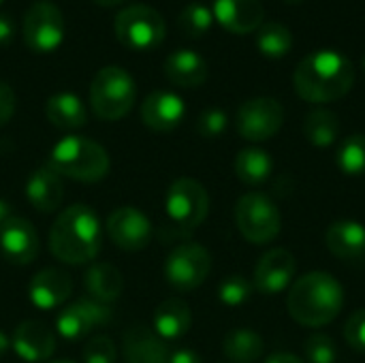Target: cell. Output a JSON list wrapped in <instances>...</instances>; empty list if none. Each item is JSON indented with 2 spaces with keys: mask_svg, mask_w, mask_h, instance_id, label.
Returning <instances> with one entry per match:
<instances>
[{
  "mask_svg": "<svg viewBox=\"0 0 365 363\" xmlns=\"http://www.w3.org/2000/svg\"><path fill=\"white\" fill-rule=\"evenodd\" d=\"M11 347L26 363L47 362L56 351V336L41 321H24L13 332Z\"/></svg>",
  "mask_w": 365,
  "mask_h": 363,
  "instance_id": "17",
  "label": "cell"
},
{
  "mask_svg": "<svg viewBox=\"0 0 365 363\" xmlns=\"http://www.w3.org/2000/svg\"><path fill=\"white\" fill-rule=\"evenodd\" d=\"M169 353L167 342L145 325H133L122 336V355L126 363H167Z\"/></svg>",
  "mask_w": 365,
  "mask_h": 363,
  "instance_id": "19",
  "label": "cell"
},
{
  "mask_svg": "<svg viewBox=\"0 0 365 363\" xmlns=\"http://www.w3.org/2000/svg\"><path fill=\"white\" fill-rule=\"evenodd\" d=\"M51 363H75V362H66V359H60V362H51Z\"/></svg>",
  "mask_w": 365,
  "mask_h": 363,
  "instance_id": "46",
  "label": "cell"
},
{
  "mask_svg": "<svg viewBox=\"0 0 365 363\" xmlns=\"http://www.w3.org/2000/svg\"><path fill=\"white\" fill-rule=\"evenodd\" d=\"M272 171H274V160L261 148H246L235 156V175L248 186L263 184L272 175Z\"/></svg>",
  "mask_w": 365,
  "mask_h": 363,
  "instance_id": "29",
  "label": "cell"
},
{
  "mask_svg": "<svg viewBox=\"0 0 365 363\" xmlns=\"http://www.w3.org/2000/svg\"><path fill=\"white\" fill-rule=\"evenodd\" d=\"M92 2H96L98 6H107V9H111V6H118V4H122L124 0H92Z\"/></svg>",
  "mask_w": 365,
  "mask_h": 363,
  "instance_id": "44",
  "label": "cell"
},
{
  "mask_svg": "<svg viewBox=\"0 0 365 363\" xmlns=\"http://www.w3.org/2000/svg\"><path fill=\"white\" fill-rule=\"evenodd\" d=\"M336 165L344 175H365V135H351L338 145Z\"/></svg>",
  "mask_w": 365,
  "mask_h": 363,
  "instance_id": "31",
  "label": "cell"
},
{
  "mask_svg": "<svg viewBox=\"0 0 365 363\" xmlns=\"http://www.w3.org/2000/svg\"><path fill=\"white\" fill-rule=\"evenodd\" d=\"M137 101V83L122 66H103L90 83V105L103 120H120Z\"/></svg>",
  "mask_w": 365,
  "mask_h": 363,
  "instance_id": "5",
  "label": "cell"
},
{
  "mask_svg": "<svg viewBox=\"0 0 365 363\" xmlns=\"http://www.w3.org/2000/svg\"><path fill=\"white\" fill-rule=\"evenodd\" d=\"M304 135L314 148H331L340 135V120L334 111L317 107L304 120Z\"/></svg>",
  "mask_w": 365,
  "mask_h": 363,
  "instance_id": "28",
  "label": "cell"
},
{
  "mask_svg": "<svg viewBox=\"0 0 365 363\" xmlns=\"http://www.w3.org/2000/svg\"><path fill=\"white\" fill-rule=\"evenodd\" d=\"M265 363H306V362H302V359H299L297 355H293V353H276V355H269Z\"/></svg>",
  "mask_w": 365,
  "mask_h": 363,
  "instance_id": "41",
  "label": "cell"
},
{
  "mask_svg": "<svg viewBox=\"0 0 365 363\" xmlns=\"http://www.w3.org/2000/svg\"><path fill=\"white\" fill-rule=\"evenodd\" d=\"M212 272V255L195 242L180 244L165 261V278L178 293L199 289Z\"/></svg>",
  "mask_w": 365,
  "mask_h": 363,
  "instance_id": "10",
  "label": "cell"
},
{
  "mask_svg": "<svg viewBox=\"0 0 365 363\" xmlns=\"http://www.w3.org/2000/svg\"><path fill=\"white\" fill-rule=\"evenodd\" d=\"M2 2H4V0H0V4H2Z\"/></svg>",
  "mask_w": 365,
  "mask_h": 363,
  "instance_id": "48",
  "label": "cell"
},
{
  "mask_svg": "<svg viewBox=\"0 0 365 363\" xmlns=\"http://www.w3.org/2000/svg\"><path fill=\"white\" fill-rule=\"evenodd\" d=\"M304 353H306L308 363H336L338 359L336 342L325 334L310 336L304 344Z\"/></svg>",
  "mask_w": 365,
  "mask_h": 363,
  "instance_id": "34",
  "label": "cell"
},
{
  "mask_svg": "<svg viewBox=\"0 0 365 363\" xmlns=\"http://www.w3.org/2000/svg\"><path fill=\"white\" fill-rule=\"evenodd\" d=\"M257 47L267 58H284L293 49V34L284 24L267 21L257 32Z\"/></svg>",
  "mask_w": 365,
  "mask_h": 363,
  "instance_id": "30",
  "label": "cell"
},
{
  "mask_svg": "<svg viewBox=\"0 0 365 363\" xmlns=\"http://www.w3.org/2000/svg\"><path fill=\"white\" fill-rule=\"evenodd\" d=\"M190 325H192V312L184 300L178 297L165 300L154 310V332L165 342L180 340L182 336L188 334Z\"/></svg>",
  "mask_w": 365,
  "mask_h": 363,
  "instance_id": "24",
  "label": "cell"
},
{
  "mask_svg": "<svg viewBox=\"0 0 365 363\" xmlns=\"http://www.w3.org/2000/svg\"><path fill=\"white\" fill-rule=\"evenodd\" d=\"M73 291V280L62 270H41L28 287V297L38 310L60 308Z\"/></svg>",
  "mask_w": 365,
  "mask_h": 363,
  "instance_id": "20",
  "label": "cell"
},
{
  "mask_svg": "<svg viewBox=\"0 0 365 363\" xmlns=\"http://www.w3.org/2000/svg\"><path fill=\"white\" fill-rule=\"evenodd\" d=\"M107 233L118 248L137 252L152 242V223L141 210L124 205L109 214Z\"/></svg>",
  "mask_w": 365,
  "mask_h": 363,
  "instance_id": "13",
  "label": "cell"
},
{
  "mask_svg": "<svg viewBox=\"0 0 365 363\" xmlns=\"http://www.w3.org/2000/svg\"><path fill=\"white\" fill-rule=\"evenodd\" d=\"M11 218H13V214H11V205H9L4 199H0V229H2Z\"/></svg>",
  "mask_w": 365,
  "mask_h": 363,
  "instance_id": "42",
  "label": "cell"
},
{
  "mask_svg": "<svg viewBox=\"0 0 365 363\" xmlns=\"http://www.w3.org/2000/svg\"><path fill=\"white\" fill-rule=\"evenodd\" d=\"M13 34H15V30H13V21H11L4 13H0V45L11 43Z\"/></svg>",
  "mask_w": 365,
  "mask_h": 363,
  "instance_id": "40",
  "label": "cell"
},
{
  "mask_svg": "<svg viewBox=\"0 0 365 363\" xmlns=\"http://www.w3.org/2000/svg\"><path fill=\"white\" fill-rule=\"evenodd\" d=\"M212 24H214V13H212L210 6H205V4H201V2H190V4H186V6L180 11V15H178V26H180V30H182L186 36H192V39L203 36V34L212 28Z\"/></svg>",
  "mask_w": 365,
  "mask_h": 363,
  "instance_id": "32",
  "label": "cell"
},
{
  "mask_svg": "<svg viewBox=\"0 0 365 363\" xmlns=\"http://www.w3.org/2000/svg\"><path fill=\"white\" fill-rule=\"evenodd\" d=\"M109 154L101 143L77 135L60 139L51 148L47 163L60 178L64 175L86 184L101 182L109 173Z\"/></svg>",
  "mask_w": 365,
  "mask_h": 363,
  "instance_id": "4",
  "label": "cell"
},
{
  "mask_svg": "<svg viewBox=\"0 0 365 363\" xmlns=\"http://www.w3.org/2000/svg\"><path fill=\"white\" fill-rule=\"evenodd\" d=\"M207 210L210 197L201 182L192 178H180L169 186L165 197V212L178 235L192 233L205 220Z\"/></svg>",
  "mask_w": 365,
  "mask_h": 363,
  "instance_id": "6",
  "label": "cell"
},
{
  "mask_svg": "<svg viewBox=\"0 0 365 363\" xmlns=\"http://www.w3.org/2000/svg\"><path fill=\"white\" fill-rule=\"evenodd\" d=\"M45 116L56 128H62V131H75L88 122L86 105L73 92L51 94L45 103Z\"/></svg>",
  "mask_w": 365,
  "mask_h": 363,
  "instance_id": "25",
  "label": "cell"
},
{
  "mask_svg": "<svg viewBox=\"0 0 365 363\" xmlns=\"http://www.w3.org/2000/svg\"><path fill=\"white\" fill-rule=\"evenodd\" d=\"M229 118L222 109L218 107H210L205 111H201L199 120H197V133L205 139H216L227 131Z\"/></svg>",
  "mask_w": 365,
  "mask_h": 363,
  "instance_id": "36",
  "label": "cell"
},
{
  "mask_svg": "<svg viewBox=\"0 0 365 363\" xmlns=\"http://www.w3.org/2000/svg\"><path fill=\"white\" fill-rule=\"evenodd\" d=\"M103 246V227L90 205L75 203L60 212L49 231L51 255L68 265H83L96 259Z\"/></svg>",
  "mask_w": 365,
  "mask_h": 363,
  "instance_id": "2",
  "label": "cell"
},
{
  "mask_svg": "<svg viewBox=\"0 0 365 363\" xmlns=\"http://www.w3.org/2000/svg\"><path fill=\"white\" fill-rule=\"evenodd\" d=\"M235 223L244 240L257 246L274 242L282 229L278 205L263 193H248L237 201Z\"/></svg>",
  "mask_w": 365,
  "mask_h": 363,
  "instance_id": "8",
  "label": "cell"
},
{
  "mask_svg": "<svg viewBox=\"0 0 365 363\" xmlns=\"http://www.w3.org/2000/svg\"><path fill=\"white\" fill-rule=\"evenodd\" d=\"M284 124V107L272 96H257L246 101L235 116L237 133L246 141H267Z\"/></svg>",
  "mask_w": 365,
  "mask_h": 363,
  "instance_id": "11",
  "label": "cell"
},
{
  "mask_svg": "<svg viewBox=\"0 0 365 363\" xmlns=\"http://www.w3.org/2000/svg\"><path fill=\"white\" fill-rule=\"evenodd\" d=\"M225 357L233 363H255L265 353L263 338L252 329H233L222 342Z\"/></svg>",
  "mask_w": 365,
  "mask_h": 363,
  "instance_id": "27",
  "label": "cell"
},
{
  "mask_svg": "<svg viewBox=\"0 0 365 363\" xmlns=\"http://www.w3.org/2000/svg\"><path fill=\"white\" fill-rule=\"evenodd\" d=\"M0 255L11 265H28L38 255V235L30 220L13 216L0 229Z\"/></svg>",
  "mask_w": 365,
  "mask_h": 363,
  "instance_id": "15",
  "label": "cell"
},
{
  "mask_svg": "<svg viewBox=\"0 0 365 363\" xmlns=\"http://www.w3.org/2000/svg\"><path fill=\"white\" fill-rule=\"evenodd\" d=\"M297 261L291 250L287 248H274L261 257V261L255 267V289L263 295H280L287 291L295 278Z\"/></svg>",
  "mask_w": 365,
  "mask_h": 363,
  "instance_id": "14",
  "label": "cell"
},
{
  "mask_svg": "<svg viewBox=\"0 0 365 363\" xmlns=\"http://www.w3.org/2000/svg\"><path fill=\"white\" fill-rule=\"evenodd\" d=\"M344 306L342 285L327 272H308L293 282L287 308L295 323L304 327L329 325Z\"/></svg>",
  "mask_w": 365,
  "mask_h": 363,
  "instance_id": "3",
  "label": "cell"
},
{
  "mask_svg": "<svg viewBox=\"0 0 365 363\" xmlns=\"http://www.w3.org/2000/svg\"><path fill=\"white\" fill-rule=\"evenodd\" d=\"M83 287L90 300L98 302V304H113L124 289V280L122 274L109 265V263H94L88 267L86 276H83Z\"/></svg>",
  "mask_w": 365,
  "mask_h": 363,
  "instance_id": "26",
  "label": "cell"
},
{
  "mask_svg": "<svg viewBox=\"0 0 365 363\" xmlns=\"http://www.w3.org/2000/svg\"><path fill=\"white\" fill-rule=\"evenodd\" d=\"M186 116V103L175 92L156 90L145 96L141 105V120L156 133H169L182 124Z\"/></svg>",
  "mask_w": 365,
  "mask_h": 363,
  "instance_id": "16",
  "label": "cell"
},
{
  "mask_svg": "<svg viewBox=\"0 0 365 363\" xmlns=\"http://www.w3.org/2000/svg\"><path fill=\"white\" fill-rule=\"evenodd\" d=\"M115 36L128 49H154L167 36V24L163 15L150 4H130L115 15Z\"/></svg>",
  "mask_w": 365,
  "mask_h": 363,
  "instance_id": "7",
  "label": "cell"
},
{
  "mask_svg": "<svg viewBox=\"0 0 365 363\" xmlns=\"http://www.w3.org/2000/svg\"><path fill=\"white\" fill-rule=\"evenodd\" d=\"M26 197H28V203L41 214L56 212L64 197L62 178L51 167H41L32 171L26 182Z\"/></svg>",
  "mask_w": 365,
  "mask_h": 363,
  "instance_id": "22",
  "label": "cell"
},
{
  "mask_svg": "<svg viewBox=\"0 0 365 363\" xmlns=\"http://www.w3.org/2000/svg\"><path fill=\"white\" fill-rule=\"evenodd\" d=\"M355 83L353 62L336 49H319L306 56L293 75L295 92L314 105L334 103L351 92Z\"/></svg>",
  "mask_w": 365,
  "mask_h": 363,
  "instance_id": "1",
  "label": "cell"
},
{
  "mask_svg": "<svg viewBox=\"0 0 365 363\" xmlns=\"http://www.w3.org/2000/svg\"><path fill=\"white\" fill-rule=\"evenodd\" d=\"M282 2H287V4H299V2H304V0H282Z\"/></svg>",
  "mask_w": 365,
  "mask_h": 363,
  "instance_id": "45",
  "label": "cell"
},
{
  "mask_svg": "<svg viewBox=\"0 0 365 363\" xmlns=\"http://www.w3.org/2000/svg\"><path fill=\"white\" fill-rule=\"evenodd\" d=\"M167 363H201V357L192 349H175L169 353Z\"/></svg>",
  "mask_w": 365,
  "mask_h": 363,
  "instance_id": "39",
  "label": "cell"
},
{
  "mask_svg": "<svg viewBox=\"0 0 365 363\" xmlns=\"http://www.w3.org/2000/svg\"><path fill=\"white\" fill-rule=\"evenodd\" d=\"M9 347H11V340L4 334H0V357H4V353L9 351Z\"/></svg>",
  "mask_w": 365,
  "mask_h": 363,
  "instance_id": "43",
  "label": "cell"
},
{
  "mask_svg": "<svg viewBox=\"0 0 365 363\" xmlns=\"http://www.w3.org/2000/svg\"><path fill=\"white\" fill-rule=\"evenodd\" d=\"M111 308L94 300H77L62 308L56 319V332L66 340H81L111 321Z\"/></svg>",
  "mask_w": 365,
  "mask_h": 363,
  "instance_id": "12",
  "label": "cell"
},
{
  "mask_svg": "<svg viewBox=\"0 0 365 363\" xmlns=\"http://www.w3.org/2000/svg\"><path fill=\"white\" fill-rule=\"evenodd\" d=\"M207 62L192 49H178L165 60V75L180 88H197L207 79Z\"/></svg>",
  "mask_w": 365,
  "mask_h": 363,
  "instance_id": "23",
  "label": "cell"
},
{
  "mask_svg": "<svg viewBox=\"0 0 365 363\" xmlns=\"http://www.w3.org/2000/svg\"><path fill=\"white\" fill-rule=\"evenodd\" d=\"M364 68H365V56H364Z\"/></svg>",
  "mask_w": 365,
  "mask_h": 363,
  "instance_id": "47",
  "label": "cell"
},
{
  "mask_svg": "<svg viewBox=\"0 0 365 363\" xmlns=\"http://www.w3.org/2000/svg\"><path fill=\"white\" fill-rule=\"evenodd\" d=\"M214 19L233 34H248L263 26L261 0H214Z\"/></svg>",
  "mask_w": 365,
  "mask_h": 363,
  "instance_id": "18",
  "label": "cell"
},
{
  "mask_svg": "<svg viewBox=\"0 0 365 363\" xmlns=\"http://www.w3.org/2000/svg\"><path fill=\"white\" fill-rule=\"evenodd\" d=\"M325 242L329 252L344 263H359L365 257V227L357 220H336Z\"/></svg>",
  "mask_w": 365,
  "mask_h": 363,
  "instance_id": "21",
  "label": "cell"
},
{
  "mask_svg": "<svg viewBox=\"0 0 365 363\" xmlns=\"http://www.w3.org/2000/svg\"><path fill=\"white\" fill-rule=\"evenodd\" d=\"M81 357H83V363H115L118 349L111 338L96 336L83 344Z\"/></svg>",
  "mask_w": 365,
  "mask_h": 363,
  "instance_id": "35",
  "label": "cell"
},
{
  "mask_svg": "<svg viewBox=\"0 0 365 363\" xmlns=\"http://www.w3.org/2000/svg\"><path fill=\"white\" fill-rule=\"evenodd\" d=\"M344 338L355 349L365 353V308L357 310L344 325Z\"/></svg>",
  "mask_w": 365,
  "mask_h": 363,
  "instance_id": "37",
  "label": "cell"
},
{
  "mask_svg": "<svg viewBox=\"0 0 365 363\" xmlns=\"http://www.w3.org/2000/svg\"><path fill=\"white\" fill-rule=\"evenodd\" d=\"M15 113V92L13 88L0 79V126H4Z\"/></svg>",
  "mask_w": 365,
  "mask_h": 363,
  "instance_id": "38",
  "label": "cell"
},
{
  "mask_svg": "<svg viewBox=\"0 0 365 363\" xmlns=\"http://www.w3.org/2000/svg\"><path fill=\"white\" fill-rule=\"evenodd\" d=\"M21 32L32 51L47 53L58 49L66 36V21L60 6L49 0L32 2L24 15Z\"/></svg>",
  "mask_w": 365,
  "mask_h": 363,
  "instance_id": "9",
  "label": "cell"
},
{
  "mask_svg": "<svg viewBox=\"0 0 365 363\" xmlns=\"http://www.w3.org/2000/svg\"><path fill=\"white\" fill-rule=\"evenodd\" d=\"M252 291H255V285L248 278H244L242 274H231L220 282L218 300L229 308H237V306H244L246 302H250Z\"/></svg>",
  "mask_w": 365,
  "mask_h": 363,
  "instance_id": "33",
  "label": "cell"
}]
</instances>
